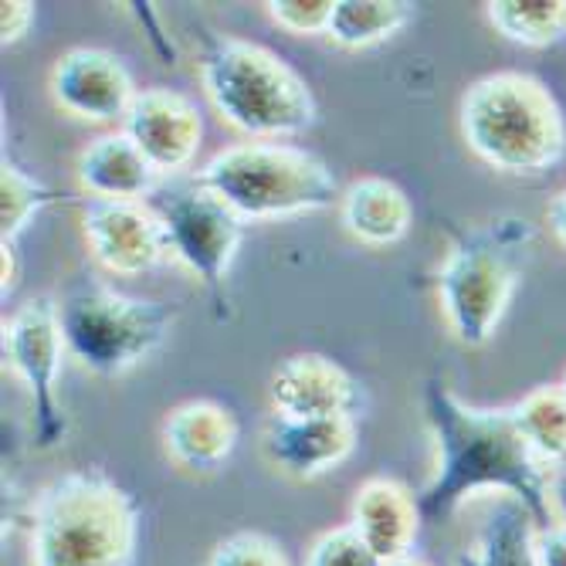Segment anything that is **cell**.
Masks as SVG:
<instances>
[{
	"label": "cell",
	"mask_w": 566,
	"mask_h": 566,
	"mask_svg": "<svg viewBox=\"0 0 566 566\" xmlns=\"http://www.w3.org/2000/svg\"><path fill=\"white\" fill-rule=\"evenodd\" d=\"M424 418L434 434V472L418 495L421 520L444 523L465 499L492 492L516 499L539 530L553 526L549 465L523 438L512 407L482 410L461 400L444 380L424 387Z\"/></svg>",
	"instance_id": "obj_1"
},
{
	"label": "cell",
	"mask_w": 566,
	"mask_h": 566,
	"mask_svg": "<svg viewBox=\"0 0 566 566\" xmlns=\"http://www.w3.org/2000/svg\"><path fill=\"white\" fill-rule=\"evenodd\" d=\"M28 523L31 566H133L143 512L106 472L75 469L34 495Z\"/></svg>",
	"instance_id": "obj_2"
},
{
	"label": "cell",
	"mask_w": 566,
	"mask_h": 566,
	"mask_svg": "<svg viewBox=\"0 0 566 566\" xmlns=\"http://www.w3.org/2000/svg\"><path fill=\"white\" fill-rule=\"evenodd\" d=\"M200 82L214 113L248 143H279L316 126L313 88L265 44L203 34Z\"/></svg>",
	"instance_id": "obj_3"
},
{
	"label": "cell",
	"mask_w": 566,
	"mask_h": 566,
	"mask_svg": "<svg viewBox=\"0 0 566 566\" xmlns=\"http://www.w3.org/2000/svg\"><path fill=\"white\" fill-rule=\"evenodd\" d=\"M458 126L475 157L509 177H539L566 157L559 102L526 72H495L469 85Z\"/></svg>",
	"instance_id": "obj_4"
},
{
	"label": "cell",
	"mask_w": 566,
	"mask_h": 566,
	"mask_svg": "<svg viewBox=\"0 0 566 566\" xmlns=\"http://www.w3.org/2000/svg\"><path fill=\"white\" fill-rule=\"evenodd\" d=\"M244 221H275L339 203L343 187L333 167L289 143H234L190 174Z\"/></svg>",
	"instance_id": "obj_5"
},
{
	"label": "cell",
	"mask_w": 566,
	"mask_h": 566,
	"mask_svg": "<svg viewBox=\"0 0 566 566\" xmlns=\"http://www.w3.org/2000/svg\"><path fill=\"white\" fill-rule=\"evenodd\" d=\"M530 238L533 231L516 218H499L485 228L454 234L438 272V298L444 323L461 346L479 349L495 336L520 289L523 248Z\"/></svg>",
	"instance_id": "obj_6"
},
{
	"label": "cell",
	"mask_w": 566,
	"mask_h": 566,
	"mask_svg": "<svg viewBox=\"0 0 566 566\" xmlns=\"http://www.w3.org/2000/svg\"><path fill=\"white\" fill-rule=\"evenodd\" d=\"M174 323V302L133 298L98 282H78L59 302L65 349L95 377H123L139 367L170 339Z\"/></svg>",
	"instance_id": "obj_7"
},
{
	"label": "cell",
	"mask_w": 566,
	"mask_h": 566,
	"mask_svg": "<svg viewBox=\"0 0 566 566\" xmlns=\"http://www.w3.org/2000/svg\"><path fill=\"white\" fill-rule=\"evenodd\" d=\"M146 203L167 231L170 254L203 282L218 319H228V272L244 241V221L193 180H164Z\"/></svg>",
	"instance_id": "obj_8"
},
{
	"label": "cell",
	"mask_w": 566,
	"mask_h": 566,
	"mask_svg": "<svg viewBox=\"0 0 566 566\" xmlns=\"http://www.w3.org/2000/svg\"><path fill=\"white\" fill-rule=\"evenodd\" d=\"M65 339L59 326V298L34 295L4 323V364L24 384L31 400L34 444L55 448L69 434V418L59 397Z\"/></svg>",
	"instance_id": "obj_9"
},
{
	"label": "cell",
	"mask_w": 566,
	"mask_h": 566,
	"mask_svg": "<svg viewBox=\"0 0 566 566\" xmlns=\"http://www.w3.org/2000/svg\"><path fill=\"white\" fill-rule=\"evenodd\" d=\"M55 106L82 123H123L139 95L129 69L106 48H72L51 65Z\"/></svg>",
	"instance_id": "obj_10"
},
{
	"label": "cell",
	"mask_w": 566,
	"mask_h": 566,
	"mask_svg": "<svg viewBox=\"0 0 566 566\" xmlns=\"http://www.w3.org/2000/svg\"><path fill=\"white\" fill-rule=\"evenodd\" d=\"M82 234L92 259L126 279L153 272L170 254L167 231L146 200H88L82 208Z\"/></svg>",
	"instance_id": "obj_11"
},
{
	"label": "cell",
	"mask_w": 566,
	"mask_h": 566,
	"mask_svg": "<svg viewBox=\"0 0 566 566\" xmlns=\"http://www.w3.org/2000/svg\"><path fill=\"white\" fill-rule=\"evenodd\" d=\"M272 410L282 418H359L367 407L364 384L323 353H295L269 380Z\"/></svg>",
	"instance_id": "obj_12"
},
{
	"label": "cell",
	"mask_w": 566,
	"mask_h": 566,
	"mask_svg": "<svg viewBox=\"0 0 566 566\" xmlns=\"http://www.w3.org/2000/svg\"><path fill=\"white\" fill-rule=\"evenodd\" d=\"M123 133L139 146L153 170L164 180H174L190 170L203 139V123L187 95L153 85L139 88L129 116L123 119Z\"/></svg>",
	"instance_id": "obj_13"
},
{
	"label": "cell",
	"mask_w": 566,
	"mask_h": 566,
	"mask_svg": "<svg viewBox=\"0 0 566 566\" xmlns=\"http://www.w3.org/2000/svg\"><path fill=\"white\" fill-rule=\"evenodd\" d=\"M356 448V418H282L275 415L265 428V454L289 479L313 482Z\"/></svg>",
	"instance_id": "obj_14"
},
{
	"label": "cell",
	"mask_w": 566,
	"mask_h": 566,
	"mask_svg": "<svg viewBox=\"0 0 566 566\" xmlns=\"http://www.w3.org/2000/svg\"><path fill=\"white\" fill-rule=\"evenodd\" d=\"M349 526L374 549V556L384 566H390L403 556H415L421 509H418V499L400 482L367 479L353 495Z\"/></svg>",
	"instance_id": "obj_15"
},
{
	"label": "cell",
	"mask_w": 566,
	"mask_h": 566,
	"mask_svg": "<svg viewBox=\"0 0 566 566\" xmlns=\"http://www.w3.org/2000/svg\"><path fill=\"white\" fill-rule=\"evenodd\" d=\"M238 444V421L224 403L187 400L164 421V448L174 465L193 475H211Z\"/></svg>",
	"instance_id": "obj_16"
},
{
	"label": "cell",
	"mask_w": 566,
	"mask_h": 566,
	"mask_svg": "<svg viewBox=\"0 0 566 566\" xmlns=\"http://www.w3.org/2000/svg\"><path fill=\"white\" fill-rule=\"evenodd\" d=\"M75 177L88 200H129L143 203L164 184L153 164L139 153V146L119 129L95 136L75 160Z\"/></svg>",
	"instance_id": "obj_17"
},
{
	"label": "cell",
	"mask_w": 566,
	"mask_h": 566,
	"mask_svg": "<svg viewBox=\"0 0 566 566\" xmlns=\"http://www.w3.org/2000/svg\"><path fill=\"white\" fill-rule=\"evenodd\" d=\"M339 218L343 228L370 248L397 244L410 231V197L387 177H359L349 187H343L339 197Z\"/></svg>",
	"instance_id": "obj_18"
},
{
	"label": "cell",
	"mask_w": 566,
	"mask_h": 566,
	"mask_svg": "<svg viewBox=\"0 0 566 566\" xmlns=\"http://www.w3.org/2000/svg\"><path fill=\"white\" fill-rule=\"evenodd\" d=\"M536 533L539 526L516 499H499L485 530L479 533L461 566H539Z\"/></svg>",
	"instance_id": "obj_19"
},
{
	"label": "cell",
	"mask_w": 566,
	"mask_h": 566,
	"mask_svg": "<svg viewBox=\"0 0 566 566\" xmlns=\"http://www.w3.org/2000/svg\"><path fill=\"white\" fill-rule=\"evenodd\" d=\"M415 21V4L407 0H336L326 38L339 48L359 51L394 38Z\"/></svg>",
	"instance_id": "obj_20"
},
{
	"label": "cell",
	"mask_w": 566,
	"mask_h": 566,
	"mask_svg": "<svg viewBox=\"0 0 566 566\" xmlns=\"http://www.w3.org/2000/svg\"><path fill=\"white\" fill-rule=\"evenodd\" d=\"M492 28L523 48H549L566 34V0H492Z\"/></svg>",
	"instance_id": "obj_21"
},
{
	"label": "cell",
	"mask_w": 566,
	"mask_h": 566,
	"mask_svg": "<svg viewBox=\"0 0 566 566\" xmlns=\"http://www.w3.org/2000/svg\"><path fill=\"white\" fill-rule=\"evenodd\" d=\"M512 418L546 465H556L566 458V394L559 390V384L530 390L512 407Z\"/></svg>",
	"instance_id": "obj_22"
},
{
	"label": "cell",
	"mask_w": 566,
	"mask_h": 566,
	"mask_svg": "<svg viewBox=\"0 0 566 566\" xmlns=\"http://www.w3.org/2000/svg\"><path fill=\"white\" fill-rule=\"evenodd\" d=\"M59 200V190H51L14 160H4L0 170V244H14L18 234Z\"/></svg>",
	"instance_id": "obj_23"
},
{
	"label": "cell",
	"mask_w": 566,
	"mask_h": 566,
	"mask_svg": "<svg viewBox=\"0 0 566 566\" xmlns=\"http://www.w3.org/2000/svg\"><path fill=\"white\" fill-rule=\"evenodd\" d=\"M208 566H289V556L272 536L241 530V533L224 536L211 549Z\"/></svg>",
	"instance_id": "obj_24"
},
{
	"label": "cell",
	"mask_w": 566,
	"mask_h": 566,
	"mask_svg": "<svg viewBox=\"0 0 566 566\" xmlns=\"http://www.w3.org/2000/svg\"><path fill=\"white\" fill-rule=\"evenodd\" d=\"M305 566H384L353 526H336L308 546Z\"/></svg>",
	"instance_id": "obj_25"
},
{
	"label": "cell",
	"mask_w": 566,
	"mask_h": 566,
	"mask_svg": "<svg viewBox=\"0 0 566 566\" xmlns=\"http://www.w3.org/2000/svg\"><path fill=\"white\" fill-rule=\"evenodd\" d=\"M269 18L298 38H316L329 31L333 21V0H269Z\"/></svg>",
	"instance_id": "obj_26"
},
{
	"label": "cell",
	"mask_w": 566,
	"mask_h": 566,
	"mask_svg": "<svg viewBox=\"0 0 566 566\" xmlns=\"http://www.w3.org/2000/svg\"><path fill=\"white\" fill-rule=\"evenodd\" d=\"M34 4H28V0H4L0 4V41L4 44H18L31 24H34Z\"/></svg>",
	"instance_id": "obj_27"
},
{
	"label": "cell",
	"mask_w": 566,
	"mask_h": 566,
	"mask_svg": "<svg viewBox=\"0 0 566 566\" xmlns=\"http://www.w3.org/2000/svg\"><path fill=\"white\" fill-rule=\"evenodd\" d=\"M536 563L539 566H566V523H553L536 533Z\"/></svg>",
	"instance_id": "obj_28"
},
{
	"label": "cell",
	"mask_w": 566,
	"mask_h": 566,
	"mask_svg": "<svg viewBox=\"0 0 566 566\" xmlns=\"http://www.w3.org/2000/svg\"><path fill=\"white\" fill-rule=\"evenodd\" d=\"M549 505H553V516L566 523V458L549 465Z\"/></svg>",
	"instance_id": "obj_29"
},
{
	"label": "cell",
	"mask_w": 566,
	"mask_h": 566,
	"mask_svg": "<svg viewBox=\"0 0 566 566\" xmlns=\"http://www.w3.org/2000/svg\"><path fill=\"white\" fill-rule=\"evenodd\" d=\"M546 224H549V234L556 238V244L566 251V187L549 200V208H546Z\"/></svg>",
	"instance_id": "obj_30"
},
{
	"label": "cell",
	"mask_w": 566,
	"mask_h": 566,
	"mask_svg": "<svg viewBox=\"0 0 566 566\" xmlns=\"http://www.w3.org/2000/svg\"><path fill=\"white\" fill-rule=\"evenodd\" d=\"M0 251H4V298L14 292L18 285V265H14V244H0Z\"/></svg>",
	"instance_id": "obj_31"
},
{
	"label": "cell",
	"mask_w": 566,
	"mask_h": 566,
	"mask_svg": "<svg viewBox=\"0 0 566 566\" xmlns=\"http://www.w3.org/2000/svg\"><path fill=\"white\" fill-rule=\"evenodd\" d=\"M390 566H431V563L421 559V556H403V559H397V563H390Z\"/></svg>",
	"instance_id": "obj_32"
},
{
	"label": "cell",
	"mask_w": 566,
	"mask_h": 566,
	"mask_svg": "<svg viewBox=\"0 0 566 566\" xmlns=\"http://www.w3.org/2000/svg\"><path fill=\"white\" fill-rule=\"evenodd\" d=\"M559 390L566 394V374H563V380H559Z\"/></svg>",
	"instance_id": "obj_33"
}]
</instances>
